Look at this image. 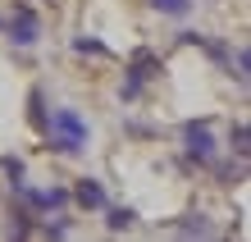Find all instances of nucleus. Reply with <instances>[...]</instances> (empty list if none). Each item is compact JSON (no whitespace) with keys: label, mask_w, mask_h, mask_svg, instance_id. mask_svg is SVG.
Here are the masks:
<instances>
[{"label":"nucleus","mask_w":251,"mask_h":242,"mask_svg":"<svg viewBox=\"0 0 251 242\" xmlns=\"http://www.w3.org/2000/svg\"><path fill=\"white\" fill-rule=\"evenodd\" d=\"M0 169L9 174V188H14V192L23 188V160H14V156H5V160H0Z\"/></svg>","instance_id":"nucleus-7"},{"label":"nucleus","mask_w":251,"mask_h":242,"mask_svg":"<svg viewBox=\"0 0 251 242\" xmlns=\"http://www.w3.org/2000/svg\"><path fill=\"white\" fill-rule=\"evenodd\" d=\"M19 196H23V201L27 206H37V210H64L69 206V192L64 188H19Z\"/></svg>","instance_id":"nucleus-4"},{"label":"nucleus","mask_w":251,"mask_h":242,"mask_svg":"<svg viewBox=\"0 0 251 242\" xmlns=\"http://www.w3.org/2000/svg\"><path fill=\"white\" fill-rule=\"evenodd\" d=\"M132 219H137L132 210H114V215H110V229L114 233H119V229H132Z\"/></svg>","instance_id":"nucleus-8"},{"label":"nucleus","mask_w":251,"mask_h":242,"mask_svg":"<svg viewBox=\"0 0 251 242\" xmlns=\"http://www.w3.org/2000/svg\"><path fill=\"white\" fill-rule=\"evenodd\" d=\"M46 133H50V146L60 151V156H82L87 137H92V128H87V119L78 110H55L46 119Z\"/></svg>","instance_id":"nucleus-1"},{"label":"nucleus","mask_w":251,"mask_h":242,"mask_svg":"<svg viewBox=\"0 0 251 242\" xmlns=\"http://www.w3.org/2000/svg\"><path fill=\"white\" fill-rule=\"evenodd\" d=\"M73 201L82 210H105V188L96 183V178H78V188H73Z\"/></svg>","instance_id":"nucleus-5"},{"label":"nucleus","mask_w":251,"mask_h":242,"mask_svg":"<svg viewBox=\"0 0 251 242\" xmlns=\"http://www.w3.org/2000/svg\"><path fill=\"white\" fill-rule=\"evenodd\" d=\"M73 51H78V55H87V51H92V55H105V46L92 41V37H78V41H73Z\"/></svg>","instance_id":"nucleus-9"},{"label":"nucleus","mask_w":251,"mask_h":242,"mask_svg":"<svg viewBox=\"0 0 251 242\" xmlns=\"http://www.w3.org/2000/svg\"><path fill=\"white\" fill-rule=\"evenodd\" d=\"M151 9L169 14V19H187V14H192V0H151Z\"/></svg>","instance_id":"nucleus-6"},{"label":"nucleus","mask_w":251,"mask_h":242,"mask_svg":"<svg viewBox=\"0 0 251 242\" xmlns=\"http://www.w3.org/2000/svg\"><path fill=\"white\" fill-rule=\"evenodd\" d=\"M37 37H41V19L27 5H19L14 19H9V41H14V46H37Z\"/></svg>","instance_id":"nucleus-3"},{"label":"nucleus","mask_w":251,"mask_h":242,"mask_svg":"<svg viewBox=\"0 0 251 242\" xmlns=\"http://www.w3.org/2000/svg\"><path fill=\"white\" fill-rule=\"evenodd\" d=\"M183 151H187V160H197V164H210L215 160L210 119H192V124H183Z\"/></svg>","instance_id":"nucleus-2"}]
</instances>
